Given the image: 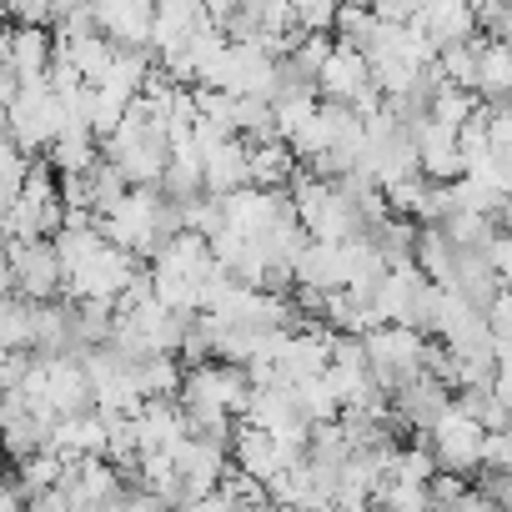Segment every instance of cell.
Instances as JSON below:
<instances>
[{
  "label": "cell",
  "mask_w": 512,
  "mask_h": 512,
  "mask_svg": "<svg viewBox=\"0 0 512 512\" xmlns=\"http://www.w3.org/2000/svg\"><path fill=\"white\" fill-rule=\"evenodd\" d=\"M86 191H91V216L101 221V216H111V211L121 206V196H126L131 186L121 181V171H116L111 161H96V166L86 171Z\"/></svg>",
  "instance_id": "cell-20"
},
{
  "label": "cell",
  "mask_w": 512,
  "mask_h": 512,
  "mask_svg": "<svg viewBox=\"0 0 512 512\" xmlns=\"http://www.w3.org/2000/svg\"><path fill=\"white\" fill-rule=\"evenodd\" d=\"M91 21H96V36L111 51H146V41H151V6H141V0L91 6Z\"/></svg>",
  "instance_id": "cell-6"
},
{
  "label": "cell",
  "mask_w": 512,
  "mask_h": 512,
  "mask_svg": "<svg viewBox=\"0 0 512 512\" xmlns=\"http://www.w3.org/2000/svg\"><path fill=\"white\" fill-rule=\"evenodd\" d=\"M412 26L432 41V51H447V46H467L477 36V21H472V6L462 0H432V6H417Z\"/></svg>",
  "instance_id": "cell-9"
},
{
  "label": "cell",
  "mask_w": 512,
  "mask_h": 512,
  "mask_svg": "<svg viewBox=\"0 0 512 512\" xmlns=\"http://www.w3.org/2000/svg\"><path fill=\"white\" fill-rule=\"evenodd\" d=\"M66 467H76V462H61L56 452H36V457H26V462H21V477H16L21 497L31 502L36 492H51V487L66 477Z\"/></svg>",
  "instance_id": "cell-21"
},
{
  "label": "cell",
  "mask_w": 512,
  "mask_h": 512,
  "mask_svg": "<svg viewBox=\"0 0 512 512\" xmlns=\"http://www.w3.org/2000/svg\"><path fill=\"white\" fill-rule=\"evenodd\" d=\"M332 21H337V6H327V0H302V6H292L297 36H332Z\"/></svg>",
  "instance_id": "cell-22"
},
{
  "label": "cell",
  "mask_w": 512,
  "mask_h": 512,
  "mask_svg": "<svg viewBox=\"0 0 512 512\" xmlns=\"http://www.w3.org/2000/svg\"><path fill=\"white\" fill-rule=\"evenodd\" d=\"M0 352H31V302L0 292Z\"/></svg>",
  "instance_id": "cell-19"
},
{
  "label": "cell",
  "mask_w": 512,
  "mask_h": 512,
  "mask_svg": "<svg viewBox=\"0 0 512 512\" xmlns=\"http://www.w3.org/2000/svg\"><path fill=\"white\" fill-rule=\"evenodd\" d=\"M287 397H292V407H297V417H302L307 427H322V422H337V417H342V407H337V397H332L327 377L287 382Z\"/></svg>",
  "instance_id": "cell-17"
},
{
  "label": "cell",
  "mask_w": 512,
  "mask_h": 512,
  "mask_svg": "<svg viewBox=\"0 0 512 512\" xmlns=\"http://www.w3.org/2000/svg\"><path fill=\"white\" fill-rule=\"evenodd\" d=\"M51 56H56L51 31H21V26H16V31L0 36V66L16 76V86H36V81H46Z\"/></svg>",
  "instance_id": "cell-7"
},
{
  "label": "cell",
  "mask_w": 512,
  "mask_h": 512,
  "mask_svg": "<svg viewBox=\"0 0 512 512\" xmlns=\"http://www.w3.org/2000/svg\"><path fill=\"white\" fill-rule=\"evenodd\" d=\"M31 372V352H0V397L16 392Z\"/></svg>",
  "instance_id": "cell-24"
},
{
  "label": "cell",
  "mask_w": 512,
  "mask_h": 512,
  "mask_svg": "<svg viewBox=\"0 0 512 512\" xmlns=\"http://www.w3.org/2000/svg\"><path fill=\"white\" fill-rule=\"evenodd\" d=\"M96 161H101V146H96V136H91L86 126H66V131L56 136V146L46 151L51 176H86Z\"/></svg>",
  "instance_id": "cell-15"
},
{
  "label": "cell",
  "mask_w": 512,
  "mask_h": 512,
  "mask_svg": "<svg viewBox=\"0 0 512 512\" xmlns=\"http://www.w3.org/2000/svg\"><path fill=\"white\" fill-rule=\"evenodd\" d=\"M0 447H6L16 462H26V457H36V452H51V427L21 412V417H11L6 427H0Z\"/></svg>",
  "instance_id": "cell-18"
},
{
  "label": "cell",
  "mask_w": 512,
  "mask_h": 512,
  "mask_svg": "<svg viewBox=\"0 0 512 512\" xmlns=\"http://www.w3.org/2000/svg\"><path fill=\"white\" fill-rule=\"evenodd\" d=\"M0 36H6V11H0Z\"/></svg>",
  "instance_id": "cell-25"
},
{
  "label": "cell",
  "mask_w": 512,
  "mask_h": 512,
  "mask_svg": "<svg viewBox=\"0 0 512 512\" xmlns=\"http://www.w3.org/2000/svg\"><path fill=\"white\" fill-rule=\"evenodd\" d=\"M226 457H231V462H236V472H246L251 482H272L277 472H287V467L307 462L302 452H287L277 437L256 432V427H246V422H236V427H231V437H226Z\"/></svg>",
  "instance_id": "cell-5"
},
{
  "label": "cell",
  "mask_w": 512,
  "mask_h": 512,
  "mask_svg": "<svg viewBox=\"0 0 512 512\" xmlns=\"http://www.w3.org/2000/svg\"><path fill=\"white\" fill-rule=\"evenodd\" d=\"M61 126H66V116H61V101L51 96V86H46V81L21 86V91H16V101H11L6 111H0V131H6V141H11L26 161L46 156V151L56 146Z\"/></svg>",
  "instance_id": "cell-1"
},
{
  "label": "cell",
  "mask_w": 512,
  "mask_h": 512,
  "mask_svg": "<svg viewBox=\"0 0 512 512\" xmlns=\"http://www.w3.org/2000/svg\"><path fill=\"white\" fill-rule=\"evenodd\" d=\"M422 347L427 337L407 332V327H372L362 337V357H367V377L377 382L382 397L402 392L412 377H422Z\"/></svg>",
  "instance_id": "cell-2"
},
{
  "label": "cell",
  "mask_w": 512,
  "mask_h": 512,
  "mask_svg": "<svg viewBox=\"0 0 512 512\" xmlns=\"http://www.w3.org/2000/svg\"><path fill=\"white\" fill-rule=\"evenodd\" d=\"M6 277L11 297L41 307L61 297V267H56V246L51 241H6Z\"/></svg>",
  "instance_id": "cell-3"
},
{
  "label": "cell",
  "mask_w": 512,
  "mask_h": 512,
  "mask_svg": "<svg viewBox=\"0 0 512 512\" xmlns=\"http://www.w3.org/2000/svg\"><path fill=\"white\" fill-rule=\"evenodd\" d=\"M412 146H417V176L432 181V186H452L462 176V156H457V131L437 126V121H422L412 131Z\"/></svg>",
  "instance_id": "cell-8"
},
{
  "label": "cell",
  "mask_w": 512,
  "mask_h": 512,
  "mask_svg": "<svg viewBox=\"0 0 512 512\" xmlns=\"http://www.w3.org/2000/svg\"><path fill=\"white\" fill-rule=\"evenodd\" d=\"M181 377H186V372H181L176 357H146V362L131 367V392H136L141 402H176Z\"/></svg>",
  "instance_id": "cell-16"
},
{
  "label": "cell",
  "mask_w": 512,
  "mask_h": 512,
  "mask_svg": "<svg viewBox=\"0 0 512 512\" xmlns=\"http://www.w3.org/2000/svg\"><path fill=\"white\" fill-rule=\"evenodd\" d=\"M131 432H136V457L141 452H171L181 437H191L176 402H141V412L131 417Z\"/></svg>",
  "instance_id": "cell-11"
},
{
  "label": "cell",
  "mask_w": 512,
  "mask_h": 512,
  "mask_svg": "<svg viewBox=\"0 0 512 512\" xmlns=\"http://www.w3.org/2000/svg\"><path fill=\"white\" fill-rule=\"evenodd\" d=\"M507 462H512V442H507V432H482L477 472H507Z\"/></svg>",
  "instance_id": "cell-23"
},
{
  "label": "cell",
  "mask_w": 512,
  "mask_h": 512,
  "mask_svg": "<svg viewBox=\"0 0 512 512\" xmlns=\"http://www.w3.org/2000/svg\"><path fill=\"white\" fill-rule=\"evenodd\" d=\"M422 447H427V457H432L437 472H447V477H467V472H477L482 427H477L472 417H462L457 407H447V412L432 422V432L422 437Z\"/></svg>",
  "instance_id": "cell-4"
},
{
  "label": "cell",
  "mask_w": 512,
  "mask_h": 512,
  "mask_svg": "<svg viewBox=\"0 0 512 512\" xmlns=\"http://www.w3.org/2000/svg\"><path fill=\"white\" fill-rule=\"evenodd\" d=\"M246 186V141H221V146H211L206 156H201V191L206 196H231V191H241Z\"/></svg>",
  "instance_id": "cell-13"
},
{
  "label": "cell",
  "mask_w": 512,
  "mask_h": 512,
  "mask_svg": "<svg viewBox=\"0 0 512 512\" xmlns=\"http://www.w3.org/2000/svg\"><path fill=\"white\" fill-rule=\"evenodd\" d=\"M292 176H297V156L282 141L246 146V186L251 191H287Z\"/></svg>",
  "instance_id": "cell-14"
},
{
  "label": "cell",
  "mask_w": 512,
  "mask_h": 512,
  "mask_svg": "<svg viewBox=\"0 0 512 512\" xmlns=\"http://www.w3.org/2000/svg\"><path fill=\"white\" fill-rule=\"evenodd\" d=\"M472 96L482 106H502L512 96V46L482 41L472 56Z\"/></svg>",
  "instance_id": "cell-12"
},
{
  "label": "cell",
  "mask_w": 512,
  "mask_h": 512,
  "mask_svg": "<svg viewBox=\"0 0 512 512\" xmlns=\"http://www.w3.org/2000/svg\"><path fill=\"white\" fill-rule=\"evenodd\" d=\"M201 21H206V16H201L196 0H171V6H151V41H146L151 61L176 56V51L186 46V36H191Z\"/></svg>",
  "instance_id": "cell-10"
}]
</instances>
